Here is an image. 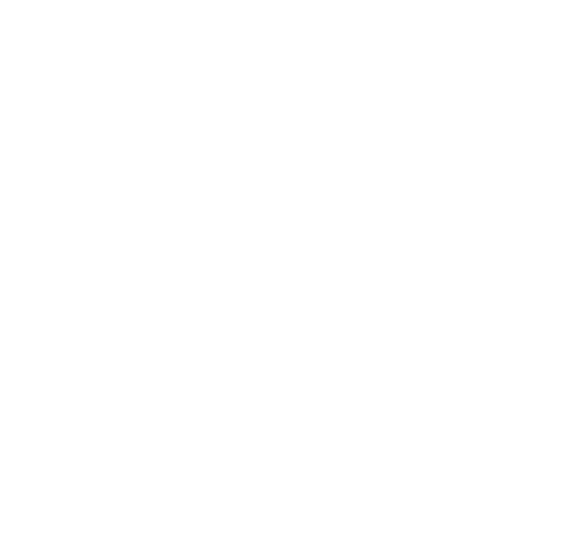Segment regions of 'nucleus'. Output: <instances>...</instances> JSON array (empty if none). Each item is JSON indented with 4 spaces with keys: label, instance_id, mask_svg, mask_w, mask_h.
<instances>
[]
</instances>
